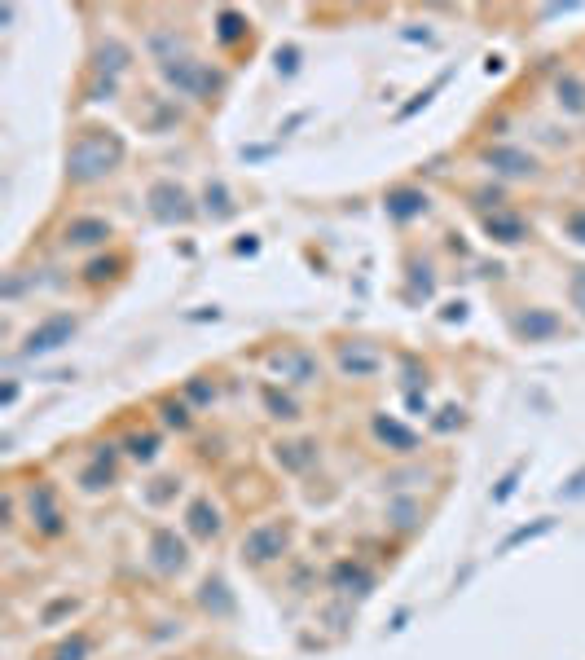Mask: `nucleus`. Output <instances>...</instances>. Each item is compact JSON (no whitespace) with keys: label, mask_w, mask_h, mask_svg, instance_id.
<instances>
[{"label":"nucleus","mask_w":585,"mask_h":660,"mask_svg":"<svg viewBox=\"0 0 585 660\" xmlns=\"http://www.w3.org/2000/svg\"><path fill=\"white\" fill-rule=\"evenodd\" d=\"M75 330V317H53V322H44L40 330H31V339H27V352H49V348H58L66 335Z\"/></svg>","instance_id":"3"},{"label":"nucleus","mask_w":585,"mask_h":660,"mask_svg":"<svg viewBox=\"0 0 585 660\" xmlns=\"http://www.w3.org/2000/svg\"><path fill=\"white\" fill-rule=\"evenodd\" d=\"M190 515H194V533H198V537H212V533H220V515H212V520H207V502H198Z\"/></svg>","instance_id":"8"},{"label":"nucleus","mask_w":585,"mask_h":660,"mask_svg":"<svg viewBox=\"0 0 585 660\" xmlns=\"http://www.w3.org/2000/svg\"><path fill=\"white\" fill-rule=\"evenodd\" d=\"M572 304H577L581 313H585V269L572 273Z\"/></svg>","instance_id":"9"},{"label":"nucleus","mask_w":585,"mask_h":660,"mask_svg":"<svg viewBox=\"0 0 585 660\" xmlns=\"http://www.w3.org/2000/svg\"><path fill=\"white\" fill-rule=\"evenodd\" d=\"M286 550V528L282 524H260L247 533V542H242V555L251 559V564H269V559H278Z\"/></svg>","instance_id":"2"},{"label":"nucleus","mask_w":585,"mask_h":660,"mask_svg":"<svg viewBox=\"0 0 585 660\" xmlns=\"http://www.w3.org/2000/svg\"><path fill=\"white\" fill-rule=\"evenodd\" d=\"M555 317L550 313H528L524 322H520V335H528V339H537V335H555Z\"/></svg>","instance_id":"7"},{"label":"nucleus","mask_w":585,"mask_h":660,"mask_svg":"<svg viewBox=\"0 0 585 660\" xmlns=\"http://www.w3.org/2000/svg\"><path fill=\"white\" fill-rule=\"evenodd\" d=\"M102 238H110L106 220H75V225H66V242H75V247H88V242H102Z\"/></svg>","instance_id":"4"},{"label":"nucleus","mask_w":585,"mask_h":660,"mask_svg":"<svg viewBox=\"0 0 585 660\" xmlns=\"http://www.w3.org/2000/svg\"><path fill=\"white\" fill-rule=\"evenodd\" d=\"M489 159H493V163H506L502 172H520V176L537 168V163L528 159V154H520V150H489Z\"/></svg>","instance_id":"6"},{"label":"nucleus","mask_w":585,"mask_h":660,"mask_svg":"<svg viewBox=\"0 0 585 660\" xmlns=\"http://www.w3.org/2000/svg\"><path fill=\"white\" fill-rule=\"evenodd\" d=\"M388 212H392V216H414V212H427V198H423V194L401 190V194H392V198H388Z\"/></svg>","instance_id":"5"},{"label":"nucleus","mask_w":585,"mask_h":660,"mask_svg":"<svg viewBox=\"0 0 585 660\" xmlns=\"http://www.w3.org/2000/svg\"><path fill=\"white\" fill-rule=\"evenodd\" d=\"M568 229L577 234L581 242H585V212H577V216H568Z\"/></svg>","instance_id":"10"},{"label":"nucleus","mask_w":585,"mask_h":660,"mask_svg":"<svg viewBox=\"0 0 585 660\" xmlns=\"http://www.w3.org/2000/svg\"><path fill=\"white\" fill-rule=\"evenodd\" d=\"M119 154H124L119 150V141L102 137V132H88L80 146L71 150V176L75 181H102L106 172H115Z\"/></svg>","instance_id":"1"}]
</instances>
